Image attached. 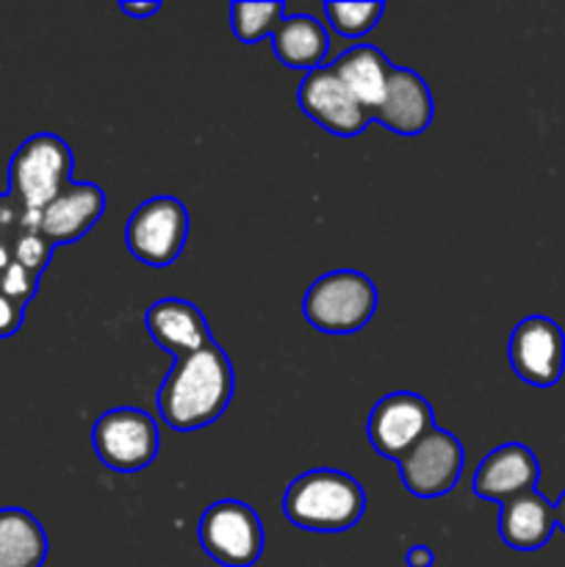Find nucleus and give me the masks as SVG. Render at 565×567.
<instances>
[{"instance_id":"obj_21","label":"nucleus","mask_w":565,"mask_h":567,"mask_svg":"<svg viewBox=\"0 0 565 567\" xmlns=\"http://www.w3.org/2000/svg\"><path fill=\"white\" fill-rule=\"evenodd\" d=\"M386 3L369 0V3H325V14L330 20L332 31L347 39H358L369 33L380 22Z\"/></svg>"},{"instance_id":"obj_3","label":"nucleus","mask_w":565,"mask_h":567,"mask_svg":"<svg viewBox=\"0 0 565 567\" xmlns=\"http://www.w3.org/2000/svg\"><path fill=\"white\" fill-rule=\"evenodd\" d=\"M377 286L355 269H336L310 282L302 297V316L325 336H352L377 313Z\"/></svg>"},{"instance_id":"obj_9","label":"nucleus","mask_w":565,"mask_h":567,"mask_svg":"<svg viewBox=\"0 0 565 567\" xmlns=\"http://www.w3.org/2000/svg\"><path fill=\"white\" fill-rule=\"evenodd\" d=\"M435 426V413L421 393L393 391L371 408L366 435L380 457L399 460Z\"/></svg>"},{"instance_id":"obj_19","label":"nucleus","mask_w":565,"mask_h":567,"mask_svg":"<svg viewBox=\"0 0 565 567\" xmlns=\"http://www.w3.org/2000/svg\"><path fill=\"white\" fill-rule=\"evenodd\" d=\"M48 559V535L22 507L0 509V567H42Z\"/></svg>"},{"instance_id":"obj_11","label":"nucleus","mask_w":565,"mask_h":567,"mask_svg":"<svg viewBox=\"0 0 565 567\" xmlns=\"http://www.w3.org/2000/svg\"><path fill=\"white\" fill-rule=\"evenodd\" d=\"M297 105L308 120L341 138H355L366 131L371 114L332 72V66H316L297 86Z\"/></svg>"},{"instance_id":"obj_5","label":"nucleus","mask_w":565,"mask_h":567,"mask_svg":"<svg viewBox=\"0 0 565 567\" xmlns=\"http://www.w3.org/2000/svg\"><path fill=\"white\" fill-rule=\"evenodd\" d=\"M188 238V210L177 197L161 194L138 205L125 225V247L138 264L166 269L181 258Z\"/></svg>"},{"instance_id":"obj_6","label":"nucleus","mask_w":565,"mask_h":567,"mask_svg":"<svg viewBox=\"0 0 565 567\" xmlns=\"http://www.w3.org/2000/svg\"><path fill=\"white\" fill-rule=\"evenodd\" d=\"M92 446L105 468L138 474L158 457V424L138 408L105 410L92 426Z\"/></svg>"},{"instance_id":"obj_26","label":"nucleus","mask_w":565,"mask_h":567,"mask_svg":"<svg viewBox=\"0 0 565 567\" xmlns=\"http://www.w3.org/2000/svg\"><path fill=\"white\" fill-rule=\"evenodd\" d=\"M404 563H408V567H432L435 565V554L427 546H410L408 554H404Z\"/></svg>"},{"instance_id":"obj_2","label":"nucleus","mask_w":565,"mask_h":567,"mask_svg":"<svg viewBox=\"0 0 565 567\" xmlns=\"http://www.w3.org/2000/svg\"><path fill=\"white\" fill-rule=\"evenodd\" d=\"M366 513V493L355 476L336 468L299 474L282 496V515L297 529L314 535H341L358 526Z\"/></svg>"},{"instance_id":"obj_13","label":"nucleus","mask_w":565,"mask_h":567,"mask_svg":"<svg viewBox=\"0 0 565 567\" xmlns=\"http://www.w3.org/2000/svg\"><path fill=\"white\" fill-rule=\"evenodd\" d=\"M105 214V192L94 183L72 181L48 208L39 214L37 230L53 247H66L86 236Z\"/></svg>"},{"instance_id":"obj_18","label":"nucleus","mask_w":565,"mask_h":567,"mask_svg":"<svg viewBox=\"0 0 565 567\" xmlns=\"http://www.w3.org/2000/svg\"><path fill=\"white\" fill-rule=\"evenodd\" d=\"M271 50L282 66L294 72H305L321 66L330 50V33L316 17L294 14L282 17L277 31L271 33Z\"/></svg>"},{"instance_id":"obj_28","label":"nucleus","mask_w":565,"mask_h":567,"mask_svg":"<svg viewBox=\"0 0 565 567\" xmlns=\"http://www.w3.org/2000/svg\"><path fill=\"white\" fill-rule=\"evenodd\" d=\"M554 520H557L559 529L565 532V491H563V496L557 498V504H554Z\"/></svg>"},{"instance_id":"obj_20","label":"nucleus","mask_w":565,"mask_h":567,"mask_svg":"<svg viewBox=\"0 0 565 567\" xmlns=\"http://www.w3.org/2000/svg\"><path fill=\"white\" fill-rule=\"evenodd\" d=\"M286 17L282 0H260V3H233L230 6V31L244 44H255L260 39H271L277 25Z\"/></svg>"},{"instance_id":"obj_27","label":"nucleus","mask_w":565,"mask_h":567,"mask_svg":"<svg viewBox=\"0 0 565 567\" xmlns=\"http://www.w3.org/2000/svg\"><path fill=\"white\" fill-rule=\"evenodd\" d=\"M120 11L127 17H136V20H147V17L158 14L161 3L158 0H153V3H150V0L147 3H120Z\"/></svg>"},{"instance_id":"obj_4","label":"nucleus","mask_w":565,"mask_h":567,"mask_svg":"<svg viewBox=\"0 0 565 567\" xmlns=\"http://www.w3.org/2000/svg\"><path fill=\"white\" fill-rule=\"evenodd\" d=\"M72 150L55 133H37L9 161V194L25 214H42L72 183Z\"/></svg>"},{"instance_id":"obj_12","label":"nucleus","mask_w":565,"mask_h":567,"mask_svg":"<svg viewBox=\"0 0 565 567\" xmlns=\"http://www.w3.org/2000/svg\"><path fill=\"white\" fill-rule=\"evenodd\" d=\"M537 480H541V465H537L535 454L524 443H504V446L485 454L482 463L476 465L471 491L485 502L507 504L524 493L535 491Z\"/></svg>"},{"instance_id":"obj_10","label":"nucleus","mask_w":565,"mask_h":567,"mask_svg":"<svg viewBox=\"0 0 565 567\" xmlns=\"http://www.w3.org/2000/svg\"><path fill=\"white\" fill-rule=\"evenodd\" d=\"M507 358L515 377L526 385L552 388L565 371V336L557 321L526 316L510 332Z\"/></svg>"},{"instance_id":"obj_14","label":"nucleus","mask_w":565,"mask_h":567,"mask_svg":"<svg viewBox=\"0 0 565 567\" xmlns=\"http://www.w3.org/2000/svg\"><path fill=\"white\" fill-rule=\"evenodd\" d=\"M144 327H147L150 338L166 354H172V360L199 352V349L214 341L203 310L188 302V299L164 297L153 302L144 310Z\"/></svg>"},{"instance_id":"obj_1","label":"nucleus","mask_w":565,"mask_h":567,"mask_svg":"<svg viewBox=\"0 0 565 567\" xmlns=\"http://www.w3.org/2000/svg\"><path fill=\"white\" fill-rule=\"evenodd\" d=\"M236 391V374L225 349L216 341L199 352L172 360L158 388V415L172 432L205 430L225 415Z\"/></svg>"},{"instance_id":"obj_17","label":"nucleus","mask_w":565,"mask_h":567,"mask_svg":"<svg viewBox=\"0 0 565 567\" xmlns=\"http://www.w3.org/2000/svg\"><path fill=\"white\" fill-rule=\"evenodd\" d=\"M330 66L369 114L380 109L393 75V64L382 50H377L374 44H355L343 50Z\"/></svg>"},{"instance_id":"obj_8","label":"nucleus","mask_w":565,"mask_h":567,"mask_svg":"<svg viewBox=\"0 0 565 567\" xmlns=\"http://www.w3.org/2000/svg\"><path fill=\"white\" fill-rule=\"evenodd\" d=\"M399 480L415 498H441L458 487L465 465V449L449 430L432 426L402 460Z\"/></svg>"},{"instance_id":"obj_16","label":"nucleus","mask_w":565,"mask_h":567,"mask_svg":"<svg viewBox=\"0 0 565 567\" xmlns=\"http://www.w3.org/2000/svg\"><path fill=\"white\" fill-rule=\"evenodd\" d=\"M554 504L537 491L524 493L499 509V537L513 551H537L554 535Z\"/></svg>"},{"instance_id":"obj_25","label":"nucleus","mask_w":565,"mask_h":567,"mask_svg":"<svg viewBox=\"0 0 565 567\" xmlns=\"http://www.w3.org/2000/svg\"><path fill=\"white\" fill-rule=\"evenodd\" d=\"M25 308L0 293V338H11L22 327Z\"/></svg>"},{"instance_id":"obj_23","label":"nucleus","mask_w":565,"mask_h":567,"mask_svg":"<svg viewBox=\"0 0 565 567\" xmlns=\"http://www.w3.org/2000/svg\"><path fill=\"white\" fill-rule=\"evenodd\" d=\"M37 288H39V277L33 275V271H28L25 266L14 264V260H11V264L0 271V293H3V297H9L11 302L22 305V308L31 302L33 293H37Z\"/></svg>"},{"instance_id":"obj_15","label":"nucleus","mask_w":565,"mask_h":567,"mask_svg":"<svg viewBox=\"0 0 565 567\" xmlns=\"http://www.w3.org/2000/svg\"><path fill=\"white\" fill-rule=\"evenodd\" d=\"M432 116H435V103L424 78L404 66H393L386 100L371 114V120L397 136H421L430 127Z\"/></svg>"},{"instance_id":"obj_24","label":"nucleus","mask_w":565,"mask_h":567,"mask_svg":"<svg viewBox=\"0 0 565 567\" xmlns=\"http://www.w3.org/2000/svg\"><path fill=\"white\" fill-rule=\"evenodd\" d=\"M22 216H25L22 205L9 192L0 194V244H14L22 227Z\"/></svg>"},{"instance_id":"obj_22","label":"nucleus","mask_w":565,"mask_h":567,"mask_svg":"<svg viewBox=\"0 0 565 567\" xmlns=\"http://www.w3.org/2000/svg\"><path fill=\"white\" fill-rule=\"evenodd\" d=\"M53 249L55 247L42 236V233L20 227L14 244H11V258H14V264L25 266L28 271H33L37 277H42V271L48 269L50 258H53Z\"/></svg>"},{"instance_id":"obj_7","label":"nucleus","mask_w":565,"mask_h":567,"mask_svg":"<svg viewBox=\"0 0 565 567\" xmlns=\"http://www.w3.org/2000/svg\"><path fill=\"white\" fill-rule=\"evenodd\" d=\"M197 537L208 559L222 567H253L264 554V524L247 502L222 498L203 513Z\"/></svg>"}]
</instances>
